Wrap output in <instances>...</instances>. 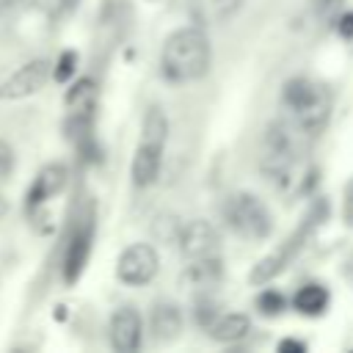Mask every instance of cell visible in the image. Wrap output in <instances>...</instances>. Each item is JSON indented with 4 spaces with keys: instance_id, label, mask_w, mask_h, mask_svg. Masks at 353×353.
<instances>
[{
    "instance_id": "1",
    "label": "cell",
    "mask_w": 353,
    "mask_h": 353,
    "mask_svg": "<svg viewBox=\"0 0 353 353\" xmlns=\"http://www.w3.org/2000/svg\"><path fill=\"white\" fill-rule=\"evenodd\" d=\"M212 47L199 25L176 28L160 50V72L168 83H196L210 72Z\"/></svg>"
},
{
    "instance_id": "2",
    "label": "cell",
    "mask_w": 353,
    "mask_h": 353,
    "mask_svg": "<svg viewBox=\"0 0 353 353\" xmlns=\"http://www.w3.org/2000/svg\"><path fill=\"white\" fill-rule=\"evenodd\" d=\"M281 105L290 116L287 121L306 138L320 135L331 119V91L323 83L303 74L290 77L281 85Z\"/></svg>"
},
{
    "instance_id": "3",
    "label": "cell",
    "mask_w": 353,
    "mask_h": 353,
    "mask_svg": "<svg viewBox=\"0 0 353 353\" xmlns=\"http://www.w3.org/2000/svg\"><path fill=\"white\" fill-rule=\"evenodd\" d=\"M325 218H328V204H325V199H314L312 207H309V212H306L303 221L298 223V229H295L281 245H276L268 256H262V259L251 268L248 281H251L254 287H265L268 281H273L276 276H281V273L295 262V256L303 251V245H306L309 237L320 229V223H323Z\"/></svg>"
},
{
    "instance_id": "4",
    "label": "cell",
    "mask_w": 353,
    "mask_h": 353,
    "mask_svg": "<svg viewBox=\"0 0 353 353\" xmlns=\"http://www.w3.org/2000/svg\"><path fill=\"white\" fill-rule=\"evenodd\" d=\"M223 218L226 223L245 240H265L273 232V215L265 207V201L248 190L232 193L223 201Z\"/></svg>"
},
{
    "instance_id": "5",
    "label": "cell",
    "mask_w": 353,
    "mask_h": 353,
    "mask_svg": "<svg viewBox=\"0 0 353 353\" xmlns=\"http://www.w3.org/2000/svg\"><path fill=\"white\" fill-rule=\"evenodd\" d=\"M94 234H97V215H94V204H88L83 212H77L66 237L63 259H61V276L69 287L77 284L80 276L85 273V265L94 251Z\"/></svg>"
},
{
    "instance_id": "6",
    "label": "cell",
    "mask_w": 353,
    "mask_h": 353,
    "mask_svg": "<svg viewBox=\"0 0 353 353\" xmlns=\"http://www.w3.org/2000/svg\"><path fill=\"white\" fill-rule=\"evenodd\" d=\"M160 270V256L152 243H132L116 259V279L127 287L149 284Z\"/></svg>"
},
{
    "instance_id": "7",
    "label": "cell",
    "mask_w": 353,
    "mask_h": 353,
    "mask_svg": "<svg viewBox=\"0 0 353 353\" xmlns=\"http://www.w3.org/2000/svg\"><path fill=\"white\" fill-rule=\"evenodd\" d=\"M176 243H179V251L185 259H204V256H221V237H218V229L204 221V218H196V221H188L182 223L179 234H176Z\"/></svg>"
},
{
    "instance_id": "8",
    "label": "cell",
    "mask_w": 353,
    "mask_h": 353,
    "mask_svg": "<svg viewBox=\"0 0 353 353\" xmlns=\"http://www.w3.org/2000/svg\"><path fill=\"white\" fill-rule=\"evenodd\" d=\"M50 72H52V66L44 58H36V61L22 63L14 74H8L0 83V99H25V97L41 91L44 83L50 80Z\"/></svg>"
},
{
    "instance_id": "9",
    "label": "cell",
    "mask_w": 353,
    "mask_h": 353,
    "mask_svg": "<svg viewBox=\"0 0 353 353\" xmlns=\"http://www.w3.org/2000/svg\"><path fill=\"white\" fill-rule=\"evenodd\" d=\"M110 347L116 353H135L143 342V317L135 306H119L110 317Z\"/></svg>"
},
{
    "instance_id": "10",
    "label": "cell",
    "mask_w": 353,
    "mask_h": 353,
    "mask_svg": "<svg viewBox=\"0 0 353 353\" xmlns=\"http://www.w3.org/2000/svg\"><path fill=\"white\" fill-rule=\"evenodd\" d=\"M66 179H69V171H66L63 163H47V165H41L39 174L33 176L28 193H25V210H28L30 215H33L36 210H41L50 199H55V196L63 190Z\"/></svg>"
},
{
    "instance_id": "11",
    "label": "cell",
    "mask_w": 353,
    "mask_h": 353,
    "mask_svg": "<svg viewBox=\"0 0 353 353\" xmlns=\"http://www.w3.org/2000/svg\"><path fill=\"white\" fill-rule=\"evenodd\" d=\"M163 152H165V146L138 141L132 163H130V179L135 188H149L157 182L160 168H163Z\"/></svg>"
},
{
    "instance_id": "12",
    "label": "cell",
    "mask_w": 353,
    "mask_h": 353,
    "mask_svg": "<svg viewBox=\"0 0 353 353\" xmlns=\"http://www.w3.org/2000/svg\"><path fill=\"white\" fill-rule=\"evenodd\" d=\"M223 279V262L221 256H204V259H188L185 270L179 273V284L190 292L212 290Z\"/></svg>"
},
{
    "instance_id": "13",
    "label": "cell",
    "mask_w": 353,
    "mask_h": 353,
    "mask_svg": "<svg viewBox=\"0 0 353 353\" xmlns=\"http://www.w3.org/2000/svg\"><path fill=\"white\" fill-rule=\"evenodd\" d=\"M182 328H185V320H182V312H179L176 303H171V301H157V303L152 306L149 331H152V336H154L157 342L168 345V342L179 339Z\"/></svg>"
},
{
    "instance_id": "14",
    "label": "cell",
    "mask_w": 353,
    "mask_h": 353,
    "mask_svg": "<svg viewBox=\"0 0 353 353\" xmlns=\"http://www.w3.org/2000/svg\"><path fill=\"white\" fill-rule=\"evenodd\" d=\"M245 0H188V11L193 25L199 28H210V25H223L229 22Z\"/></svg>"
},
{
    "instance_id": "15",
    "label": "cell",
    "mask_w": 353,
    "mask_h": 353,
    "mask_svg": "<svg viewBox=\"0 0 353 353\" xmlns=\"http://www.w3.org/2000/svg\"><path fill=\"white\" fill-rule=\"evenodd\" d=\"M248 331H251V317L243 314V312L218 314V317L207 325V334H210L215 342H237V339H243Z\"/></svg>"
},
{
    "instance_id": "16",
    "label": "cell",
    "mask_w": 353,
    "mask_h": 353,
    "mask_svg": "<svg viewBox=\"0 0 353 353\" xmlns=\"http://www.w3.org/2000/svg\"><path fill=\"white\" fill-rule=\"evenodd\" d=\"M331 295L323 284H303L295 295H292V306L301 312V314H309V317H317L325 312Z\"/></svg>"
},
{
    "instance_id": "17",
    "label": "cell",
    "mask_w": 353,
    "mask_h": 353,
    "mask_svg": "<svg viewBox=\"0 0 353 353\" xmlns=\"http://www.w3.org/2000/svg\"><path fill=\"white\" fill-rule=\"evenodd\" d=\"M63 105L69 110H94V105H97V80L94 77L74 80L63 94Z\"/></svg>"
},
{
    "instance_id": "18",
    "label": "cell",
    "mask_w": 353,
    "mask_h": 353,
    "mask_svg": "<svg viewBox=\"0 0 353 353\" xmlns=\"http://www.w3.org/2000/svg\"><path fill=\"white\" fill-rule=\"evenodd\" d=\"M77 61H80V58H77L74 50H63V52L58 55V61H55L50 77H55V83H69V80L74 77V72H77Z\"/></svg>"
},
{
    "instance_id": "19",
    "label": "cell",
    "mask_w": 353,
    "mask_h": 353,
    "mask_svg": "<svg viewBox=\"0 0 353 353\" xmlns=\"http://www.w3.org/2000/svg\"><path fill=\"white\" fill-rule=\"evenodd\" d=\"M256 309H259L262 314H268V317L281 314V312L287 309V298H284L279 290H262V292L256 295Z\"/></svg>"
},
{
    "instance_id": "20",
    "label": "cell",
    "mask_w": 353,
    "mask_h": 353,
    "mask_svg": "<svg viewBox=\"0 0 353 353\" xmlns=\"http://www.w3.org/2000/svg\"><path fill=\"white\" fill-rule=\"evenodd\" d=\"M152 229H154V234H157L163 243H176V234H179L182 223H179V218H174V215H160Z\"/></svg>"
},
{
    "instance_id": "21",
    "label": "cell",
    "mask_w": 353,
    "mask_h": 353,
    "mask_svg": "<svg viewBox=\"0 0 353 353\" xmlns=\"http://www.w3.org/2000/svg\"><path fill=\"white\" fill-rule=\"evenodd\" d=\"M77 3H80V0H39V8H41L47 17L58 19V17H63V14H72V11L77 8Z\"/></svg>"
},
{
    "instance_id": "22",
    "label": "cell",
    "mask_w": 353,
    "mask_h": 353,
    "mask_svg": "<svg viewBox=\"0 0 353 353\" xmlns=\"http://www.w3.org/2000/svg\"><path fill=\"white\" fill-rule=\"evenodd\" d=\"M342 3H345V0H312V11H314L317 19L334 22L336 14H339V8H342Z\"/></svg>"
},
{
    "instance_id": "23",
    "label": "cell",
    "mask_w": 353,
    "mask_h": 353,
    "mask_svg": "<svg viewBox=\"0 0 353 353\" xmlns=\"http://www.w3.org/2000/svg\"><path fill=\"white\" fill-rule=\"evenodd\" d=\"M218 317V309H215V303H210V301H196V312H193V320L201 325V328H207L212 320Z\"/></svg>"
},
{
    "instance_id": "24",
    "label": "cell",
    "mask_w": 353,
    "mask_h": 353,
    "mask_svg": "<svg viewBox=\"0 0 353 353\" xmlns=\"http://www.w3.org/2000/svg\"><path fill=\"white\" fill-rule=\"evenodd\" d=\"M17 165V157H14V146L8 141L0 138V179H6Z\"/></svg>"
},
{
    "instance_id": "25",
    "label": "cell",
    "mask_w": 353,
    "mask_h": 353,
    "mask_svg": "<svg viewBox=\"0 0 353 353\" xmlns=\"http://www.w3.org/2000/svg\"><path fill=\"white\" fill-rule=\"evenodd\" d=\"M334 25H336V33H339L342 39H353V11H342V14H336Z\"/></svg>"
},
{
    "instance_id": "26",
    "label": "cell",
    "mask_w": 353,
    "mask_h": 353,
    "mask_svg": "<svg viewBox=\"0 0 353 353\" xmlns=\"http://www.w3.org/2000/svg\"><path fill=\"white\" fill-rule=\"evenodd\" d=\"M276 350L279 353H303L306 350V342H301V339H281L279 345H276Z\"/></svg>"
},
{
    "instance_id": "27",
    "label": "cell",
    "mask_w": 353,
    "mask_h": 353,
    "mask_svg": "<svg viewBox=\"0 0 353 353\" xmlns=\"http://www.w3.org/2000/svg\"><path fill=\"white\" fill-rule=\"evenodd\" d=\"M19 6H22V0H0V17H6V14H14Z\"/></svg>"
},
{
    "instance_id": "28",
    "label": "cell",
    "mask_w": 353,
    "mask_h": 353,
    "mask_svg": "<svg viewBox=\"0 0 353 353\" xmlns=\"http://www.w3.org/2000/svg\"><path fill=\"white\" fill-rule=\"evenodd\" d=\"M345 276H347V281L353 284V254L345 259Z\"/></svg>"
},
{
    "instance_id": "29",
    "label": "cell",
    "mask_w": 353,
    "mask_h": 353,
    "mask_svg": "<svg viewBox=\"0 0 353 353\" xmlns=\"http://www.w3.org/2000/svg\"><path fill=\"white\" fill-rule=\"evenodd\" d=\"M6 212H8V201H6V196L0 193V218H3Z\"/></svg>"
}]
</instances>
